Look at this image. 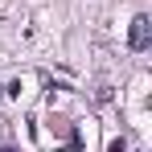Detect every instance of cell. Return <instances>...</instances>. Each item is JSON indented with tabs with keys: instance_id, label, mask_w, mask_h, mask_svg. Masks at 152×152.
<instances>
[{
	"instance_id": "3957f363",
	"label": "cell",
	"mask_w": 152,
	"mask_h": 152,
	"mask_svg": "<svg viewBox=\"0 0 152 152\" xmlns=\"http://www.w3.org/2000/svg\"><path fill=\"white\" fill-rule=\"evenodd\" d=\"M0 152H12V148H0Z\"/></svg>"
},
{
	"instance_id": "7a4b0ae2",
	"label": "cell",
	"mask_w": 152,
	"mask_h": 152,
	"mask_svg": "<svg viewBox=\"0 0 152 152\" xmlns=\"http://www.w3.org/2000/svg\"><path fill=\"white\" fill-rule=\"evenodd\" d=\"M107 152H127V144H124V140H111V148H107Z\"/></svg>"
},
{
	"instance_id": "6da1fadb",
	"label": "cell",
	"mask_w": 152,
	"mask_h": 152,
	"mask_svg": "<svg viewBox=\"0 0 152 152\" xmlns=\"http://www.w3.org/2000/svg\"><path fill=\"white\" fill-rule=\"evenodd\" d=\"M127 45H132L136 53H144V50L152 45V17L140 12V17L132 21V29H127Z\"/></svg>"
}]
</instances>
